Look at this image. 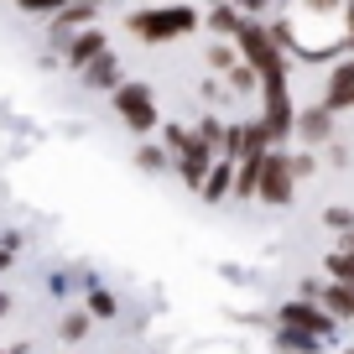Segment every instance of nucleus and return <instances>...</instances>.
Returning a JSON list of instances; mask_svg holds the SVG:
<instances>
[{
  "mask_svg": "<svg viewBox=\"0 0 354 354\" xmlns=\"http://www.w3.org/2000/svg\"><path fill=\"white\" fill-rule=\"evenodd\" d=\"M125 26H131V37H141L146 47H156V42L193 37L203 26V16L193 11L188 0H162V6H141V11H131V16H125Z\"/></svg>",
  "mask_w": 354,
  "mask_h": 354,
  "instance_id": "f257e3e1",
  "label": "nucleus"
},
{
  "mask_svg": "<svg viewBox=\"0 0 354 354\" xmlns=\"http://www.w3.org/2000/svg\"><path fill=\"white\" fill-rule=\"evenodd\" d=\"M261 120L277 146H287V136H297V104H292V88H287V63L261 73Z\"/></svg>",
  "mask_w": 354,
  "mask_h": 354,
  "instance_id": "f03ea898",
  "label": "nucleus"
},
{
  "mask_svg": "<svg viewBox=\"0 0 354 354\" xmlns=\"http://www.w3.org/2000/svg\"><path fill=\"white\" fill-rule=\"evenodd\" d=\"M115 100V115H120V125L125 131H136V136H151V131H162V110H156V94H151V84H141V78H125L120 88L110 94Z\"/></svg>",
  "mask_w": 354,
  "mask_h": 354,
  "instance_id": "7ed1b4c3",
  "label": "nucleus"
},
{
  "mask_svg": "<svg viewBox=\"0 0 354 354\" xmlns=\"http://www.w3.org/2000/svg\"><path fill=\"white\" fill-rule=\"evenodd\" d=\"M292 193H297L292 151H287V146H277V151L266 156V172H261V193H255V203H266V209H287Z\"/></svg>",
  "mask_w": 354,
  "mask_h": 354,
  "instance_id": "20e7f679",
  "label": "nucleus"
},
{
  "mask_svg": "<svg viewBox=\"0 0 354 354\" xmlns=\"http://www.w3.org/2000/svg\"><path fill=\"white\" fill-rule=\"evenodd\" d=\"M277 328H297V333H313V339H333V333H339V318H333L323 302L292 297V302L277 308Z\"/></svg>",
  "mask_w": 354,
  "mask_h": 354,
  "instance_id": "39448f33",
  "label": "nucleus"
},
{
  "mask_svg": "<svg viewBox=\"0 0 354 354\" xmlns=\"http://www.w3.org/2000/svg\"><path fill=\"white\" fill-rule=\"evenodd\" d=\"M234 47H240V63H250L255 73H266V68L287 63V53L277 47L271 26H266V21H255V16H245V26H240V37H234Z\"/></svg>",
  "mask_w": 354,
  "mask_h": 354,
  "instance_id": "423d86ee",
  "label": "nucleus"
},
{
  "mask_svg": "<svg viewBox=\"0 0 354 354\" xmlns=\"http://www.w3.org/2000/svg\"><path fill=\"white\" fill-rule=\"evenodd\" d=\"M214 162H219V156H214L209 146H203L198 136H193V141L183 146V151H177V167H172V172L183 177V188H188V193H203V183H209Z\"/></svg>",
  "mask_w": 354,
  "mask_h": 354,
  "instance_id": "0eeeda50",
  "label": "nucleus"
},
{
  "mask_svg": "<svg viewBox=\"0 0 354 354\" xmlns=\"http://www.w3.org/2000/svg\"><path fill=\"white\" fill-rule=\"evenodd\" d=\"M297 141L302 151H313V146H328L333 141V110L328 104H308V110H297Z\"/></svg>",
  "mask_w": 354,
  "mask_h": 354,
  "instance_id": "6e6552de",
  "label": "nucleus"
},
{
  "mask_svg": "<svg viewBox=\"0 0 354 354\" xmlns=\"http://www.w3.org/2000/svg\"><path fill=\"white\" fill-rule=\"evenodd\" d=\"M94 16H100V6H94V0H68L63 11L53 16V42L68 47V37L88 32V26H94Z\"/></svg>",
  "mask_w": 354,
  "mask_h": 354,
  "instance_id": "1a4fd4ad",
  "label": "nucleus"
},
{
  "mask_svg": "<svg viewBox=\"0 0 354 354\" xmlns=\"http://www.w3.org/2000/svg\"><path fill=\"white\" fill-rule=\"evenodd\" d=\"M110 53V42H104V32L100 26H88V32H78V37H68V47H63V57H68V68L73 73H84L94 57H104Z\"/></svg>",
  "mask_w": 354,
  "mask_h": 354,
  "instance_id": "9d476101",
  "label": "nucleus"
},
{
  "mask_svg": "<svg viewBox=\"0 0 354 354\" xmlns=\"http://www.w3.org/2000/svg\"><path fill=\"white\" fill-rule=\"evenodd\" d=\"M308 302H323L339 323H354V281H318V292Z\"/></svg>",
  "mask_w": 354,
  "mask_h": 354,
  "instance_id": "9b49d317",
  "label": "nucleus"
},
{
  "mask_svg": "<svg viewBox=\"0 0 354 354\" xmlns=\"http://www.w3.org/2000/svg\"><path fill=\"white\" fill-rule=\"evenodd\" d=\"M266 156H271V151H250V156H240V167H234V203H245V198H255V193H261Z\"/></svg>",
  "mask_w": 354,
  "mask_h": 354,
  "instance_id": "f8f14e48",
  "label": "nucleus"
},
{
  "mask_svg": "<svg viewBox=\"0 0 354 354\" xmlns=\"http://www.w3.org/2000/svg\"><path fill=\"white\" fill-rule=\"evenodd\" d=\"M234 167H240V162H230V156H219V162H214L209 183H203V193H198L203 203H230V198H234Z\"/></svg>",
  "mask_w": 354,
  "mask_h": 354,
  "instance_id": "ddd939ff",
  "label": "nucleus"
},
{
  "mask_svg": "<svg viewBox=\"0 0 354 354\" xmlns=\"http://www.w3.org/2000/svg\"><path fill=\"white\" fill-rule=\"evenodd\" d=\"M78 78H84L88 88H110V94H115V88L125 84V78H120V57H115V53L94 57V63H88V68H84V73H78Z\"/></svg>",
  "mask_w": 354,
  "mask_h": 354,
  "instance_id": "4468645a",
  "label": "nucleus"
},
{
  "mask_svg": "<svg viewBox=\"0 0 354 354\" xmlns=\"http://www.w3.org/2000/svg\"><path fill=\"white\" fill-rule=\"evenodd\" d=\"M203 26H209L214 37H224V42H234V37H240V26H245V11L240 6H209V16H203Z\"/></svg>",
  "mask_w": 354,
  "mask_h": 354,
  "instance_id": "2eb2a0df",
  "label": "nucleus"
},
{
  "mask_svg": "<svg viewBox=\"0 0 354 354\" xmlns=\"http://www.w3.org/2000/svg\"><path fill=\"white\" fill-rule=\"evenodd\" d=\"M193 136H198V141L209 146L214 156H224V151H230V120H219V115H203V120L193 125Z\"/></svg>",
  "mask_w": 354,
  "mask_h": 354,
  "instance_id": "dca6fc26",
  "label": "nucleus"
},
{
  "mask_svg": "<svg viewBox=\"0 0 354 354\" xmlns=\"http://www.w3.org/2000/svg\"><path fill=\"white\" fill-rule=\"evenodd\" d=\"M136 167H141V172H167V167H177V162H172V151H167L162 141H141V151H136Z\"/></svg>",
  "mask_w": 354,
  "mask_h": 354,
  "instance_id": "f3484780",
  "label": "nucleus"
},
{
  "mask_svg": "<svg viewBox=\"0 0 354 354\" xmlns=\"http://www.w3.org/2000/svg\"><path fill=\"white\" fill-rule=\"evenodd\" d=\"M271 339H277L281 354H318V344H323V339H313V333H297V328H277Z\"/></svg>",
  "mask_w": 354,
  "mask_h": 354,
  "instance_id": "a211bd4d",
  "label": "nucleus"
},
{
  "mask_svg": "<svg viewBox=\"0 0 354 354\" xmlns=\"http://www.w3.org/2000/svg\"><path fill=\"white\" fill-rule=\"evenodd\" d=\"M323 277L328 281H354V250H328L323 255Z\"/></svg>",
  "mask_w": 354,
  "mask_h": 354,
  "instance_id": "6ab92c4d",
  "label": "nucleus"
},
{
  "mask_svg": "<svg viewBox=\"0 0 354 354\" xmlns=\"http://www.w3.org/2000/svg\"><path fill=\"white\" fill-rule=\"evenodd\" d=\"M84 313H88V318H115V313H120V302H115V292H104V287H88Z\"/></svg>",
  "mask_w": 354,
  "mask_h": 354,
  "instance_id": "aec40b11",
  "label": "nucleus"
},
{
  "mask_svg": "<svg viewBox=\"0 0 354 354\" xmlns=\"http://www.w3.org/2000/svg\"><path fill=\"white\" fill-rule=\"evenodd\" d=\"M323 230L349 234L354 230V209H349V203H328V209H323Z\"/></svg>",
  "mask_w": 354,
  "mask_h": 354,
  "instance_id": "412c9836",
  "label": "nucleus"
},
{
  "mask_svg": "<svg viewBox=\"0 0 354 354\" xmlns=\"http://www.w3.org/2000/svg\"><path fill=\"white\" fill-rule=\"evenodd\" d=\"M349 88H354V57L328 68V88H323V100H328V94H349Z\"/></svg>",
  "mask_w": 354,
  "mask_h": 354,
  "instance_id": "4be33fe9",
  "label": "nucleus"
},
{
  "mask_svg": "<svg viewBox=\"0 0 354 354\" xmlns=\"http://www.w3.org/2000/svg\"><path fill=\"white\" fill-rule=\"evenodd\" d=\"M203 57H209V68H219V73L240 68V47H234V42H214V47H209Z\"/></svg>",
  "mask_w": 354,
  "mask_h": 354,
  "instance_id": "5701e85b",
  "label": "nucleus"
},
{
  "mask_svg": "<svg viewBox=\"0 0 354 354\" xmlns=\"http://www.w3.org/2000/svg\"><path fill=\"white\" fill-rule=\"evenodd\" d=\"M255 88H261V73H255L250 63L230 68V94H255Z\"/></svg>",
  "mask_w": 354,
  "mask_h": 354,
  "instance_id": "b1692460",
  "label": "nucleus"
},
{
  "mask_svg": "<svg viewBox=\"0 0 354 354\" xmlns=\"http://www.w3.org/2000/svg\"><path fill=\"white\" fill-rule=\"evenodd\" d=\"M88 328H94V318H88V313H68V318L57 323V333H63L68 344H78V339H84Z\"/></svg>",
  "mask_w": 354,
  "mask_h": 354,
  "instance_id": "393cba45",
  "label": "nucleus"
},
{
  "mask_svg": "<svg viewBox=\"0 0 354 354\" xmlns=\"http://www.w3.org/2000/svg\"><path fill=\"white\" fill-rule=\"evenodd\" d=\"M188 141H193V131H188V125H162V146L172 151V162H177V151H183Z\"/></svg>",
  "mask_w": 354,
  "mask_h": 354,
  "instance_id": "a878e982",
  "label": "nucleus"
},
{
  "mask_svg": "<svg viewBox=\"0 0 354 354\" xmlns=\"http://www.w3.org/2000/svg\"><path fill=\"white\" fill-rule=\"evenodd\" d=\"M292 172H297V183L313 177V172H318V156H313V151H292Z\"/></svg>",
  "mask_w": 354,
  "mask_h": 354,
  "instance_id": "bb28decb",
  "label": "nucleus"
},
{
  "mask_svg": "<svg viewBox=\"0 0 354 354\" xmlns=\"http://www.w3.org/2000/svg\"><path fill=\"white\" fill-rule=\"evenodd\" d=\"M21 11H32V16H57L63 11V0H16Z\"/></svg>",
  "mask_w": 354,
  "mask_h": 354,
  "instance_id": "cd10ccee",
  "label": "nucleus"
},
{
  "mask_svg": "<svg viewBox=\"0 0 354 354\" xmlns=\"http://www.w3.org/2000/svg\"><path fill=\"white\" fill-rule=\"evenodd\" d=\"M308 16H328V11H344V0H302Z\"/></svg>",
  "mask_w": 354,
  "mask_h": 354,
  "instance_id": "c85d7f7f",
  "label": "nucleus"
},
{
  "mask_svg": "<svg viewBox=\"0 0 354 354\" xmlns=\"http://www.w3.org/2000/svg\"><path fill=\"white\" fill-rule=\"evenodd\" d=\"M323 104H328V110H333V115H344V110H354V88H349V94H328V100H323Z\"/></svg>",
  "mask_w": 354,
  "mask_h": 354,
  "instance_id": "c756f323",
  "label": "nucleus"
},
{
  "mask_svg": "<svg viewBox=\"0 0 354 354\" xmlns=\"http://www.w3.org/2000/svg\"><path fill=\"white\" fill-rule=\"evenodd\" d=\"M234 6H240L245 16H255V21H261V16H266V6H271V0H234Z\"/></svg>",
  "mask_w": 354,
  "mask_h": 354,
  "instance_id": "7c9ffc66",
  "label": "nucleus"
},
{
  "mask_svg": "<svg viewBox=\"0 0 354 354\" xmlns=\"http://www.w3.org/2000/svg\"><path fill=\"white\" fill-rule=\"evenodd\" d=\"M333 250H354V230H349V234H339V240H333Z\"/></svg>",
  "mask_w": 354,
  "mask_h": 354,
  "instance_id": "2f4dec72",
  "label": "nucleus"
},
{
  "mask_svg": "<svg viewBox=\"0 0 354 354\" xmlns=\"http://www.w3.org/2000/svg\"><path fill=\"white\" fill-rule=\"evenodd\" d=\"M6 313H11V297H6V292H0V318H6Z\"/></svg>",
  "mask_w": 354,
  "mask_h": 354,
  "instance_id": "473e14b6",
  "label": "nucleus"
},
{
  "mask_svg": "<svg viewBox=\"0 0 354 354\" xmlns=\"http://www.w3.org/2000/svg\"><path fill=\"white\" fill-rule=\"evenodd\" d=\"M344 37H349V47H354V21H349V32H344Z\"/></svg>",
  "mask_w": 354,
  "mask_h": 354,
  "instance_id": "72a5a7b5",
  "label": "nucleus"
},
{
  "mask_svg": "<svg viewBox=\"0 0 354 354\" xmlns=\"http://www.w3.org/2000/svg\"><path fill=\"white\" fill-rule=\"evenodd\" d=\"M209 6H230V0H209Z\"/></svg>",
  "mask_w": 354,
  "mask_h": 354,
  "instance_id": "f704fd0d",
  "label": "nucleus"
},
{
  "mask_svg": "<svg viewBox=\"0 0 354 354\" xmlns=\"http://www.w3.org/2000/svg\"><path fill=\"white\" fill-rule=\"evenodd\" d=\"M339 354H354V349H339Z\"/></svg>",
  "mask_w": 354,
  "mask_h": 354,
  "instance_id": "c9c22d12",
  "label": "nucleus"
},
{
  "mask_svg": "<svg viewBox=\"0 0 354 354\" xmlns=\"http://www.w3.org/2000/svg\"><path fill=\"white\" fill-rule=\"evenodd\" d=\"M63 6H68V0H63Z\"/></svg>",
  "mask_w": 354,
  "mask_h": 354,
  "instance_id": "e433bc0d",
  "label": "nucleus"
},
{
  "mask_svg": "<svg viewBox=\"0 0 354 354\" xmlns=\"http://www.w3.org/2000/svg\"><path fill=\"white\" fill-rule=\"evenodd\" d=\"M0 354H6V349H0Z\"/></svg>",
  "mask_w": 354,
  "mask_h": 354,
  "instance_id": "4c0bfd02",
  "label": "nucleus"
}]
</instances>
